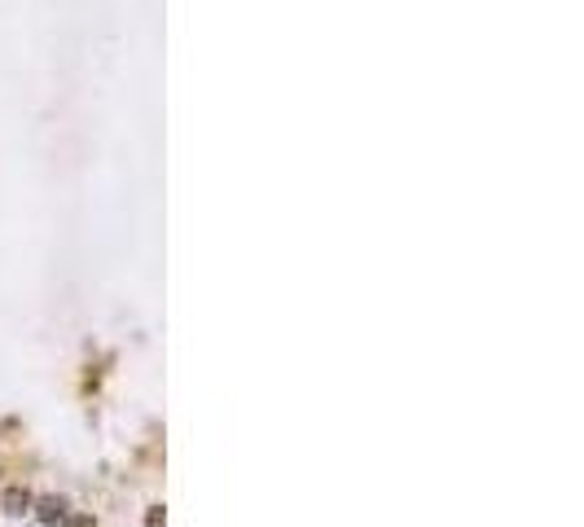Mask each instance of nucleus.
Returning a JSON list of instances; mask_svg holds the SVG:
<instances>
[{"label": "nucleus", "instance_id": "f257e3e1", "mask_svg": "<svg viewBox=\"0 0 584 527\" xmlns=\"http://www.w3.org/2000/svg\"><path fill=\"white\" fill-rule=\"evenodd\" d=\"M0 509H5V514H13V519H22L27 509H31V492H27V488H5Z\"/></svg>", "mask_w": 584, "mask_h": 527}, {"label": "nucleus", "instance_id": "f03ea898", "mask_svg": "<svg viewBox=\"0 0 584 527\" xmlns=\"http://www.w3.org/2000/svg\"><path fill=\"white\" fill-rule=\"evenodd\" d=\"M36 519H40L44 527H53V523H62V519H66V501H62V497H44V501L36 505Z\"/></svg>", "mask_w": 584, "mask_h": 527}, {"label": "nucleus", "instance_id": "7ed1b4c3", "mask_svg": "<svg viewBox=\"0 0 584 527\" xmlns=\"http://www.w3.org/2000/svg\"><path fill=\"white\" fill-rule=\"evenodd\" d=\"M62 527H97V523H93V514H66Z\"/></svg>", "mask_w": 584, "mask_h": 527}, {"label": "nucleus", "instance_id": "20e7f679", "mask_svg": "<svg viewBox=\"0 0 584 527\" xmlns=\"http://www.w3.org/2000/svg\"><path fill=\"white\" fill-rule=\"evenodd\" d=\"M145 527H163V505H154V509L145 514Z\"/></svg>", "mask_w": 584, "mask_h": 527}]
</instances>
